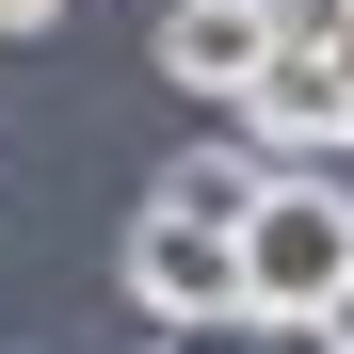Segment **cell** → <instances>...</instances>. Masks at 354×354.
<instances>
[{
  "mask_svg": "<svg viewBox=\"0 0 354 354\" xmlns=\"http://www.w3.org/2000/svg\"><path fill=\"white\" fill-rule=\"evenodd\" d=\"M338 290H354V194H338L322 161H290L274 194L242 209V322L258 338H306Z\"/></svg>",
  "mask_w": 354,
  "mask_h": 354,
  "instance_id": "6da1fadb",
  "label": "cell"
},
{
  "mask_svg": "<svg viewBox=\"0 0 354 354\" xmlns=\"http://www.w3.org/2000/svg\"><path fill=\"white\" fill-rule=\"evenodd\" d=\"M113 290H129L161 338H194V322H242V242L145 194V209H129V242H113Z\"/></svg>",
  "mask_w": 354,
  "mask_h": 354,
  "instance_id": "7a4b0ae2",
  "label": "cell"
},
{
  "mask_svg": "<svg viewBox=\"0 0 354 354\" xmlns=\"http://www.w3.org/2000/svg\"><path fill=\"white\" fill-rule=\"evenodd\" d=\"M242 145L338 161V145H354V48H274V65L242 81Z\"/></svg>",
  "mask_w": 354,
  "mask_h": 354,
  "instance_id": "3957f363",
  "label": "cell"
},
{
  "mask_svg": "<svg viewBox=\"0 0 354 354\" xmlns=\"http://www.w3.org/2000/svg\"><path fill=\"white\" fill-rule=\"evenodd\" d=\"M145 65L177 97H225V113H242V81L274 65V0H161V48H145Z\"/></svg>",
  "mask_w": 354,
  "mask_h": 354,
  "instance_id": "277c9868",
  "label": "cell"
},
{
  "mask_svg": "<svg viewBox=\"0 0 354 354\" xmlns=\"http://www.w3.org/2000/svg\"><path fill=\"white\" fill-rule=\"evenodd\" d=\"M274 145H177V177H161V209H194V225H225V242H242V209L274 194Z\"/></svg>",
  "mask_w": 354,
  "mask_h": 354,
  "instance_id": "5b68a950",
  "label": "cell"
},
{
  "mask_svg": "<svg viewBox=\"0 0 354 354\" xmlns=\"http://www.w3.org/2000/svg\"><path fill=\"white\" fill-rule=\"evenodd\" d=\"M274 48H354V0H274Z\"/></svg>",
  "mask_w": 354,
  "mask_h": 354,
  "instance_id": "8992f818",
  "label": "cell"
},
{
  "mask_svg": "<svg viewBox=\"0 0 354 354\" xmlns=\"http://www.w3.org/2000/svg\"><path fill=\"white\" fill-rule=\"evenodd\" d=\"M306 338H322V354H354V290H338V306H322V322H306Z\"/></svg>",
  "mask_w": 354,
  "mask_h": 354,
  "instance_id": "52a82bcc",
  "label": "cell"
},
{
  "mask_svg": "<svg viewBox=\"0 0 354 354\" xmlns=\"http://www.w3.org/2000/svg\"><path fill=\"white\" fill-rule=\"evenodd\" d=\"M48 17H65V0H0V32H48Z\"/></svg>",
  "mask_w": 354,
  "mask_h": 354,
  "instance_id": "ba28073f",
  "label": "cell"
},
{
  "mask_svg": "<svg viewBox=\"0 0 354 354\" xmlns=\"http://www.w3.org/2000/svg\"><path fill=\"white\" fill-rule=\"evenodd\" d=\"M145 354H177V338H145Z\"/></svg>",
  "mask_w": 354,
  "mask_h": 354,
  "instance_id": "9c48e42d",
  "label": "cell"
}]
</instances>
